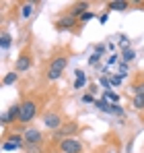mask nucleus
<instances>
[{
  "label": "nucleus",
  "instance_id": "f257e3e1",
  "mask_svg": "<svg viewBox=\"0 0 144 153\" xmlns=\"http://www.w3.org/2000/svg\"><path fill=\"white\" fill-rule=\"evenodd\" d=\"M66 66H68V58L66 56L51 58V62H49V66H48V81H58L60 76L64 75Z\"/></svg>",
  "mask_w": 144,
  "mask_h": 153
},
{
  "label": "nucleus",
  "instance_id": "f03ea898",
  "mask_svg": "<svg viewBox=\"0 0 144 153\" xmlns=\"http://www.w3.org/2000/svg\"><path fill=\"white\" fill-rule=\"evenodd\" d=\"M35 116H37V102L25 100V102L21 103V118H19V122H21V124H29Z\"/></svg>",
  "mask_w": 144,
  "mask_h": 153
},
{
  "label": "nucleus",
  "instance_id": "7ed1b4c3",
  "mask_svg": "<svg viewBox=\"0 0 144 153\" xmlns=\"http://www.w3.org/2000/svg\"><path fill=\"white\" fill-rule=\"evenodd\" d=\"M76 132H78V124H76V122H66V124H62L58 130H54V132H51V139L60 143V141H64V139L74 137Z\"/></svg>",
  "mask_w": 144,
  "mask_h": 153
},
{
  "label": "nucleus",
  "instance_id": "20e7f679",
  "mask_svg": "<svg viewBox=\"0 0 144 153\" xmlns=\"http://www.w3.org/2000/svg\"><path fill=\"white\" fill-rule=\"evenodd\" d=\"M58 149L62 153H82L84 151V145L76 139V137H70V139H64L58 143Z\"/></svg>",
  "mask_w": 144,
  "mask_h": 153
},
{
  "label": "nucleus",
  "instance_id": "39448f33",
  "mask_svg": "<svg viewBox=\"0 0 144 153\" xmlns=\"http://www.w3.org/2000/svg\"><path fill=\"white\" fill-rule=\"evenodd\" d=\"M23 139L25 145H43V134L39 128H25L23 130Z\"/></svg>",
  "mask_w": 144,
  "mask_h": 153
},
{
  "label": "nucleus",
  "instance_id": "423d86ee",
  "mask_svg": "<svg viewBox=\"0 0 144 153\" xmlns=\"http://www.w3.org/2000/svg\"><path fill=\"white\" fill-rule=\"evenodd\" d=\"M43 124H46V128H49V130L54 132V130H58V128L62 126L64 122H62V116H60L58 112L49 110V112H46V116H43Z\"/></svg>",
  "mask_w": 144,
  "mask_h": 153
},
{
  "label": "nucleus",
  "instance_id": "0eeeda50",
  "mask_svg": "<svg viewBox=\"0 0 144 153\" xmlns=\"http://www.w3.org/2000/svg\"><path fill=\"white\" fill-rule=\"evenodd\" d=\"M29 68H31V56L25 52V54H21V56L17 58L15 71H17V73H25V71H29Z\"/></svg>",
  "mask_w": 144,
  "mask_h": 153
},
{
  "label": "nucleus",
  "instance_id": "6e6552de",
  "mask_svg": "<svg viewBox=\"0 0 144 153\" xmlns=\"http://www.w3.org/2000/svg\"><path fill=\"white\" fill-rule=\"evenodd\" d=\"M74 25H76V19L72 17L70 13L64 15V17H60V19L56 21V29H60V31H62V29H72Z\"/></svg>",
  "mask_w": 144,
  "mask_h": 153
},
{
  "label": "nucleus",
  "instance_id": "1a4fd4ad",
  "mask_svg": "<svg viewBox=\"0 0 144 153\" xmlns=\"http://www.w3.org/2000/svg\"><path fill=\"white\" fill-rule=\"evenodd\" d=\"M74 76H76V79H74V85H72V87H74L76 91L84 89V87H87V73L80 71V68H76V71H74Z\"/></svg>",
  "mask_w": 144,
  "mask_h": 153
},
{
  "label": "nucleus",
  "instance_id": "9d476101",
  "mask_svg": "<svg viewBox=\"0 0 144 153\" xmlns=\"http://www.w3.org/2000/svg\"><path fill=\"white\" fill-rule=\"evenodd\" d=\"M87 8H89V2H74L70 15L74 17V19H78V17H82V15L87 13Z\"/></svg>",
  "mask_w": 144,
  "mask_h": 153
},
{
  "label": "nucleus",
  "instance_id": "9b49d317",
  "mask_svg": "<svg viewBox=\"0 0 144 153\" xmlns=\"http://www.w3.org/2000/svg\"><path fill=\"white\" fill-rule=\"evenodd\" d=\"M6 116H8V122L12 124L15 120H19L21 118V103H12L8 110H6Z\"/></svg>",
  "mask_w": 144,
  "mask_h": 153
},
{
  "label": "nucleus",
  "instance_id": "f8f14e48",
  "mask_svg": "<svg viewBox=\"0 0 144 153\" xmlns=\"http://www.w3.org/2000/svg\"><path fill=\"white\" fill-rule=\"evenodd\" d=\"M107 8L109 10H126V8H130V4L126 0H111V2H107Z\"/></svg>",
  "mask_w": 144,
  "mask_h": 153
},
{
  "label": "nucleus",
  "instance_id": "ddd939ff",
  "mask_svg": "<svg viewBox=\"0 0 144 153\" xmlns=\"http://www.w3.org/2000/svg\"><path fill=\"white\" fill-rule=\"evenodd\" d=\"M33 8H35V2H25V4H21V17L23 19H29L33 15Z\"/></svg>",
  "mask_w": 144,
  "mask_h": 153
},
{
  "label": "nucleus",
  "instance_id": "4468645a",
  "mask_svg": "<svg viewBox=\"0 0 144 153\" xmlns=\"http://www.w3.org/2000/svg\"><path fill=\"white\" fill-rule=\"evenodd\" d=\"M19 81V75H17V71H12V73H6V75L2 76V85L4 87H8V85H15Z\"/></svg>",
  "mask_w": 144,
  "mask_h": 153
},
{
  "label": "nucleus",
  "instance_id": "2eb2a0df",
  "mask_svg": "<svg viewBox=\"0 0 144 153\" xmlns=\"http://www.w3.org/2000/svg\"><path fill=\"white\" fill-rule=\"evenodd\" d=\"M10 46H12V35L4 31V33L0 35V48H2V50H8Z\"/></svg>",
  "mask_w": 144,
  "mask_h": 153
},
{
  "label": "nucleus",
  "instance_id": "dca6fc26",
  "mask_svg": "<svg viewBox=\"0 0 144 153\" xmlns=\"http://www.w3.org/2000/svg\"><path fill=\"white\" fill-rule=\"evenodd\" d=\"M134 60H136V52L132 50V48H126V50L121 52V62H128V64H130V62H134Z\"/></svg>",
  "mask_w": 144,
  "mask_h": 153
},
{
  "label": "nucleus",
  "instance_id": "f3484780",
  "mask_svg": "<svg viewBox=\"0 0 144 153\" xmlns=\"http://www.w3.org/2000/svg\"><path fill=\"white\" fill-rule=\"evenodd\" d=\"M95 108L99 110V112H105V114H109V110H111V103L105 102V100L101 97V100H95Z\"/></svg>",
  "mask_w": 144,
  "mask_h": 153
},
{
  "label": "nucleus",
  "instance_id": "a211bd4d",
  "mask_svg": "<svg viewBox=\"0 0 144 153\" xmlns=\"http://www.w3.org/2000/svg\"><path fill=\"white\" fill-rule=\"evenodd\" d=\"M103 100L109 103H120V95L118 93H113L111 89H107V91H103Z\"/></svg>",
  "mask_w": 144,
  "mask_h": 153
},
{
  "label": "nucleus",
  "instance_id": "6ab92c4d",
  "mask_svg": "<svg viewBox=\"0 0 144 153\" xmlns=\"http://www.w3.org/2000/svg\"><path fill=\"white\" fill-rule=\"evenodd\" d=\"M21 147L17 145V143H12V141H8V139H4V143H2V151H19Z\"/></svg>",
  "mask_w": 144,
  "mask_h": 153
},
{
  "label": "nucleus",
  "instance_id": "aec40b11",
  "mask_svg": "<svg viewBox=\"0 0 144 153\" xmlns=\"http://www.w3.org/2000/svg\"><path fill=\"white\" fill-rule=\"evenodd\" d=\"M132 93L134 95H144V81H138L132 85Z\"/></svg>",
  "mask_w": 144,
  "mask_h": 153
},
{
  "label": "nucleus",
  "instance_id": "412c9836",
  "mask_svg": "<svg viewBox=\"0 0 144 153\" xmlns=\"http://www.w3.org/2000/svg\"><path fill=\"white\" fill-rule=\"evenodd\" d=\"M109 114H111V116H123L126 112H123V108H121L120 103H111V110H109Z\"/></svg>",
  "mask_w": 144,
  "mask_h": 153
},
{
  "label": "nucleus",
  "instance_id": "4be33fe9",
  "mask_svg": "<svg viewBox=\"0 0 144 153\" xmlns=\"http://www.w3.org/2000/svg\"><path fill=\"white\" fill-rule=\"evenodd\" d=\"M132 105H134V110H144V95H134Z\"/></svg>",
  "mask_w": 144,
  "mask_h": 153
},
{
  "label": "nucleus",
  "instance_id": "5701e85b",
  "mask_svg": "<svg viewBox=\"0 0 144 153\" xmlns=\"http://www.w3.org/2000/svg\"><path fill=\"white\" fill-rule=\"evenodd\" d=\"M121 81H123V79L120 76V73H118V75H111V76H109V83H111V89H113V87H120V85H121Z\"/></svg>",
  "mask_w": 144,
  "mask_h": 153
},
{
  "label": "nucleus",
  "instance_id": "b1692460",
  "mask_svg": "<svg viewBox=\"0 0 144 153\" xmlns=\"http://www.w3.org/2000/svg\"><path fill=\"white\" fill-rule=\"evenodd\" d=\"M99 62H101V54H97V52H93V54L89 56V64H91V66H97Z\"/></svg>",
  "mask_w": 144,
  "mask_h": 153
},
{
  "label": "nucleus",
  "instance_id": "393cba45",
  "mask_svg": "<svg viewBox=\"0 0 144 153\" xmlns=\"http://www.w3.org/2000/svg\"><path fill=\"white\" fill-rule=\"evenodd\" d=\"M99 85L107 91V89H111V83H109V76H99Z\"/></svg>",
  "mask_w": 144,
  "mask_h": 153
},
{
  "label": "nucleus",
  "instance_id": "a878e982",
  "mask_svg": "<svg viewBox=\"0 0 144 153\" xmlns=\"http://www.w3.org/2000/svg\"><path fill=\"white\" fill-rule=\"evenodd\" d=\"M43 145H25V151L27 153H41Z\"/></svg>",
  "mask_w": 144,
  "mask_h": 153
},
{
  "label": "nucleus",
  "instance_id": "bb28decb",
  "mask_svg": "<svg viewBox=\"0 0 144 153\" xmlns=\"http://www.w3.org/2000/svg\"><path fill=\"white\" fill-rule=\"evenodd\" d=\"M118 62H120V56H118V54H111V56L107 58V64H109V66H115Z\"/></svg>",
  "mask_w": 144,
  "mask_h": 153
},
{
  "label": "nucleus",
  "instance_id": "cd10ccee",
  "mask_svg": "<svg viewBox=\"0 0 144 153\" xmlns=\"http://www.w3.org/2000/svg\"><path fill=\"white\" fill-rule=\"evenodd\" d=\"M128 44H130V39H128V35H123V33H121V35H120V46L123 48V50H126V48H130Z\"/></svg>",
  "mask_w": 144,
  "mask_h": 153
},
{
  "label": "nucleus",
  "instance_id": "c85d7f7f",
  "mask_svg": "<svg viewBox=\"0 0 144 153\" xmlns=\"http://www.w3.org/2000/svg\"><path fill=\"white\" fill-rule=\"evenodd\" d=\"M93 17H95V13H91V10H87V13H84V15L80 17V23H87V21H91Z\"/></svg>",
  "mask_w": 144,
  "mask_h": 153
},
{
  "label": "nucleus",
  "instance_id": "c756f323",
  "mask_svg": "<svg viewBox=\"0 0 144 153\" xmlns=\"http://www.w3.org/2000/svg\"><path fill=\"white\" fill-rule=\"evenodd\" d=\"M82 103H95V97H93L91 93H84V95H82Z\"/></svg>",
  "mask_w": 144,
  "mask_h": 153
},
{
  "label": "nucleus",
  "instance_id": "7c9ffc66",
  "mask_svg": "<svg viewBox=\"0 0 144 153\" xmlns=\"http://www.w3.org/2000/svg\"><path fill=\"white\" fill-rule=\"evenodd\" d=\"M107 19H109V13H103V15H99V23H101V25H105V23H107Z\"/></svg>",
  "mask_w": 144,
  "mask_h": 153
},
{
  "label": "nucleus",
  "instance_id": "2f4dec72",
  "mask_svg": "<svg viewBox=\"0 0 144 153\" xmlns=\"http://www.w3.org/2000/svg\"><path fill=\"white\" fill-rule=\"evenodd\" d=\"M105 50H107V46H105V44H97V46H95V52H97V54H103Z\"/></svg>",
  "mask_w": 144,
  "mask_h": 153
},
{
  "label": "nucleus",
  "instance_id": "473e14b6",
  "mask_svg": "<svg viewBox=\"0 0 144 153\" xmlns=\"http://www.w3.org/2000/svg\"><path fill=\"white\" fill-rule=\"evenodd\" d=\"M120 73L128 75V62H120Z\"/></svg>",
  "mask_w": 144,
  "mask_h": 153
},
{
  "label": "nucleus",
  "instance_id": "72a5a7b5",
  "mask_svg": "<svg viewBox=\"0 0 144 153\" xmlns=\"http://www.w3.org/2000/svg\"><path fill=\"white\" fill-rule=\"evenodd\" d=\"M0 122H2V126H6V124H10V122H8V116H6V112H4V114L0 116Z\"/></svg>",
  "mask_w": 144,
  "mask_h": 153
},
{
  "label": "nucleus",
  "instance_id": "f704fd0d",
  "mask_svg": "<svg viewBox=\"0 0 144 153\" xmlns=\"http://www.w3.org/2000/svg\"><path fill=\"white\" fill-rule=\"evenodd\" d=\"M107 48H109V50L115 54V44H113V42H109V44H107Z\"/></svg>",
  "mask_w": 144,
  "mask_h": 153
}]
</instances>
